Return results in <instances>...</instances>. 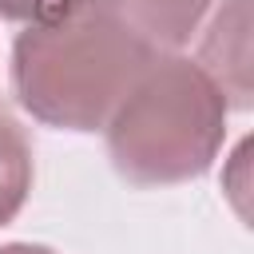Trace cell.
I'll return each mask as SVG.
<instances>
[{"label":"cell","mask_w":254,"mask_h":254,"mask_svg":"<svg viewBox=\"0 0 254 254\" xmlns=\"http://www.w3.org/2000/svg\"><path fill=\"white\" fill-rule=\"evenodd\" d=\"M155 56L115 4H107L75 20L24 28L12 40V95L44 127L103 131L115 103Z\"/></svg>","instance_id":"6da1fadb"},{"label":"cell","mask_w":254,"mask_h":254,"mask_svg":"<svg viewBox=\"0 0 254 254\" xmlns=\"http://www.w3.org/2000/svg\"><path fill=\"white\" fill-rule=\"evenodd\" d=\"M226 99L187 56L159 52L103 123L111 167L135 187H175L210 171L226 139Z\"/></svg>","instance_id":"7a4b0ae2"},{"label":"cell","mask_w":254,"mask_h":254,"mask_svg":"<svg viewBox=\"0 0 254 254\" xmlns=\"http://www.w3.org/2000/svg\"><path fill=\"white\" fill-rule=\"evenodd\" d=\"M194 64L218 83L226 107L250 111V0H222L214 8Z\"/></svg>","instance_id":"3957f363"},{"label":"cell","mask_w":254,"mask_h":254,"mask_svg":"<svg viewBox=\"0 0 254 254\" xmlns=\"http://www.w3.org/2000/svg\"><path fill=\"white\" fill-rule=\"evenodd\" d=\"M214 0H115L123 24L155 52H179L190 44Z\"/></svg>","instance_id":"277c9868"},{"label":"cell","mask_w":254,"mask_h":254,"mask_svg":"<svg viewBox=\"0 0 254 254\" xmlns=\"http://www.w3.org/2000/svg\"><path fill=\"white\" fill-rule=\"evenodd\" d=\"M32 175H36L32 143H28L24 127L8 111H0V226H8L24 210Z\"/></svg>","instance_id":"5b68a950"},{"label":"cell","mask_w":254,"mask_h":254,"mask_svg":"<svg viewBox=\"0 0 254 254\" xmlns=\"http://www.w3.org/2000/svg\"><path fill=\"white\" fill-rule=\"evenodd\" d=\"M115 0H0V20L24 24V28H44L60 20H75L83 12L107 8Z\"/></svg>","instance_id":"8992f818"},{"label":"cell","mask_w":254,"mask_h":254,"mask_svg":"<svg viewBox=\"0 0 254 254\" xmlns=\"http://www.w3.org/2000/svg\"><path fill=\"white\" fill-rule=\"evenodd\" d=\"M0 254H56L52 246H40V242H4Z\"/></svg>","instance_id":"52a82bcc"}]
</instances>
